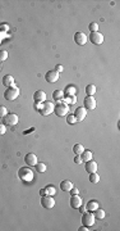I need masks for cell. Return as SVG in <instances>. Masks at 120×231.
<instances>
[{"mask_svg": "<svg viewBox=\"0 0 120 231\" xmlns=\"http://www.w3.org/2000/svg\"><path fill=\"white\" fill-rule=\"evenodd\" d=\"M86 116H87V109L85 107L77 108V111L74 112V117L77 119V122H81V121H83V119L86 118Z\"/></svg>", "mask_w": 120, "mask_h": 231, "instance_id": "obj_9", "label": "cell"}, {"mask_svg": "<svg viewBox=\"0 0 120 231\" xmlns=\"http://www.w3.org/2000/svg\"><path fill=\"white\" fill-rule=\"evenodd\" d=\"M18 121H19V118L16 113H8L7 116L3 117V123L5 126H16L18 123Z\"/></svg>", "mask_w": 120, "mask_h": 231, "instance_id": "obj_6", "label": "cell"}, {"mask_svg": "<svg viewBox=\"0 0 120 231\" xmlns=\"http://www.w3.org/2000/svg\"><path fill=\"white\" fill-rule=\"evenodd\" d=\"M45 80L49 82V83H54L59 80V73L56 71H49L45 75Z\"/></svg>", "mask_w": 120, "mask_h": 231, "instance_id": "obj_12", "label": "cell"}, {"mask_svg": "<svg viewBox=\"0 0 120 231\" xmlns=\"http://www.w3.org/2000/svg\"><path fill=\"white\" fill-rule=\"evenodd\" d=\"M0 69H2V64H0Z\"/></svg>", "mask_w": 120, "mask_h": 231, "instance_id": "obj_41", "label": "cell"}, {"mask_svg": "<svg viewBox=\"0 0 120 231\" xmlns=\"http://www.w3.org/2000/svg\"><path fill=\"white\" fill-rule=\"evenodd\" d=\"M82 198L79 195H72L70 198V205L72 208H79V207L82 205Z\"/></svg>", "mask_w": 120, "mask_h": 231, "instance_id": "obj_16", "label": "cell"}, {"mask_svg": "<svg viewBox=\"0 0 120 231\" xmlns=\"http://www.w3.org/2000/svg\"><path fill=\"white\" fill-rule=\"evenodd\" d=\"M67 122H68V125H73V123H76V122H77V119H76L74 114H67Z\"/></svg>", "mask_w": 120, "mask_h": 231, "instance_id": "obj_30", "label": "cell"}, {"mask_svg": "<svg viewBox=\"0 0 120 231\" xmlns=\"http://www.w3.org/2000/svg\"><path fill=\"white\" fill-rule=\"evenodd\" d=\"M35 167H36V169H37V172H40V173L46 172V169H47V166L45 163H37Z\"/></svg>", "mask_w": 120, "mask_h": 231, "instance_id": "obj_27", "label": "cell"}, {"mask_svg": "<svg viewBox=\"0 0 120 231\" xmlns=\"http://www.w3.org/2000/svg\"><path fill=\"white\" fill-rule=\"evenodd\" d=\"M79 212H81V213H85V212H86V207L81 205V207H79Z\"/></svg>", "mask_w": 120, "mask_h": 231, "instance_id": "obj_39", "label": "cell"}, {"mask_svg": "<svg viewBox=\"0 0 120 231\" xmlns=\"http://www.w3.org/2000/svg\"><path fill=\"white\" fill-rule=\"evenodd\" d=\"M73 186H74V185H73V182L69 181V180H64V181L60 182V188H62V190H63V191H70Z\"/></svg>", "mask_w": 120, "mask_h": 231, "instance_id": "obj_18", "label": "cell"}, {"mask_svg": "<svg viewBox=\"0 0 120 231\" xmlns=\"http://www.w3.org/2000/svg\"><path fill=\"white\" fill-rule=\"evenodd\" d=\"M93 212H95L93 216H95L96 220H104V218H105V211H104V209L97 208V209H95Z\"/></svg>", "mask_w": 120, "mask_h": 231, "instance_id": "obj_23", "label": "cell"}, {"mask_svg": "<svg viewBox=\"0 0 120 231\" xmlns=\"http://www.w3.org/2000/svg\"><path fill=\"white\" fill-rule=\"evenodd\" d=\"M88 28H90L91 32H99V25H97V23H95V22L90 23V25H88Z\"/></svg>", "mask_w": 120, "mask_h": 231, "instance_id": "obj_31", "label": "cell"}, {"mask_svg": "<svg viewBox=\"0 0 120 231\" xmlns=\"http://www.w3.org/2000/svg\"><path fill=\"white\" fill-rule=\"evenodd\" d=\"M3 85H4L5 88L13 86V85H14V77L12 76V75H5L3 77Z\"/></svg>", "mask_w": 120, "mask_h": 231, "instance_id": "obj_17", "label": "cell"}, {"mask_svg": "<svg viewBox=\"0 0 120 231\" xmlns=\"http://www.w3.org/2000/svg\"><path fill=\"white\" fill-rule=\"evenodd\" d=\"M73 152L76 155H81L83 152H85V147H83L82 144H76L73 147Z\"/></svg>", "mask_w": 120, "mask_h": 231, "instance_id": "obj_25", "label": "cell"}, {"mask_svg": "<svg viewBox=\"0 0 120 231\" xmlns=\"http://www.w3.org/2000/svg\"><path fill=\"white\" fill-rule=\"evenodd\" d=\"M40 195H41V197H45V195H47V194H46V190H45V189L40 190Z\"/></svg>", "mask_w": 120, "mask_h": 231, "instance_id": "obj_40", "label": "cell"}, {"mask_svg": "<svg viewBox=\"0 0 120 231\" xmlns=\"http://www.w3.org/2000/svg\"><path fill=\"white\" fill-rule=\"evenodd\" d=\"M54 108H55V104L54 103H51V102H44V103H41V107L39 109V112L41 113V116H50L54 112Z\"/></svg>", "mask_w": 120, "mask_h": 231, "instance_id": "obj_3", "label": "cell"}, {"mask_svg": "<svg viewBox=\"0 0 120 231\" xmlns=\"http://www.w3.org/2000/svg\"><path fill=\"white\" fill-rule=\"evenodd\" d=\"M97 168H99V164L96 163L93 159L86 162V171L88 173H93V172H97Z\"/></svg>", "mask_w": 120, "mask_h": 231, "instance_id": "obj_15", "label": "cell"}, {"mask_svg": "<svg viewBox=\"0 0 120 231\" xmlns=\"http://www.w3.org/2000/svg\"><path fill=\"white\" fill-rule=\"evenodd\" d=\"M97 208H99V203L96 200H90L87 203V207H86V209L90 211V212H93L95 209H97Z\"/></svg>", "mask_w": 120, "mask_h": 231, "instance_id": "obj_19", "label": "cell"}, {"mask_svg": "<svg viewBox=\"0 0 120 231\" xmlns=\"http://www.w3.org/2000/svg\"><path fill=\"white\" fill-rule=\"evenodd\" d=\"M45 190H46V194H47V195H51V197H54L55 194H56V190H55L54 185H47V186L45 188Z\"/></svg>", "mask_w": 120, "mask_h": 231, "instance_id": "obj_26", "label": "cell"}, {"mask_svg": "<svg viewBox=\"0 0 120 231\" xmlns=\"http://www.w3.org/2000/svg\"><path fill=\"white\" fill-rule=\"evenodd\" d=\"M90 181L92 184H97L100 181V176L97 175V172H93V173H90Z\"/></svg>", "mask_w": 120, "mask_h": 231, "instance_id": "obj_28", "label": "cell"}, {"mask_svg": "<svg viewBox=\"0 0 120 231\" xmlns=\"http://www.w3.org/2000/svg\"><path fill=\"white\" fill-rule=\"evenodd\" d=\"M54 112H55V114H56L58 117H67V114L69 113V107H68V104H65V103L55 104Z\"/></svg>", "mask_w": 120, "mask_h": 231, "instance_id": "obj_4", "label": "cell"}, {"mask_svg": "<svg viewBox=\"0 0 120 231\" xmlns=\"http://www.w3.org/2000/svg\"><path fill=\"white\" fill-rule=\"evenodd\" d=\"M41 205L46 209H51L55 207V199L54 197L51 195H45V197H41Z\"/></svg>", "mask_w": 120, "mask_h": 231, "instance_id": "obj_7", "label": "cell"}, {"mask_svg": "<svg viewBox=\"0 0 120 231\" xmlns=\"http://www.w3.org/2000/svg\"><path fill=\"white\" fill-rule=\"evenodd\" d=\"M18 96H19V89L16 86V85H13V86H10V88H7V91L4 94V98L7 100L13 102L18 98Z\"/></svg>", "mask_w": 120, "mask_h": 231, "instance_id": "obj_2", "label": "cell"}, {"mask_svg": "<svg viewBox=\"0 0 120 231\" xmlns=\"http://www.w3.org/2000/svg\"><path fill=\"white\" fill-rule=\"evenodd\" d=\"M7 114H8V109L4 105H0V118H3Z\"/></svg>", "mask_w": 120, "mask_h": 231, "instance_id": "obj_33", "label": "cell"}, {"mask_svg": "<svg viewBox=\"0 0 120 231\" xmlns=\"http://www.w3.org/2000/svg\"><path fill=\"white\" fill-rule=\"evenodd\" d=\"M25 162H26V164H27V166H30V167H35L36 164L39 163V161H37V155L33 154V153H28V154L25 157Z\"/></svg>", "mask_w": 120, "mask_h": 231, "instance_id": "obj_10", "label": "cell"}, {"mask_svg": "<svg viewBox=\"0 0 120 231\" xmlns=\"http://www.w3.org/2000/svg\"><path fill=\"white\" fill-rule=\"evenodd\" d=\"M82 157L81 155H77L76 158H74V163H77V164H82Z\"/></svg>", "mask_w": 120, "mask_h": 231, "instance_id": "obj_35", "label": "cell"}, {"mask_svg": "<svg viewBox=\"0 0 120 231\" xmlns=\"http://www.w3.org/2000/svg\"><path fill=\"white\" fill-rule=\"evenodd\" d=\"M90 40H91L92 44H95V45H101V44L104 43V36H102V33H100V32H91Z\"/></svg>", "mask_w": 120, "mask_h": 231, "instance_id": "obj_8", "label": "cell"}, {"mask_svg": "<svg viewBox=\"0 0 120 231\" xmlns=\"http://www.w3.org/2000/svg\"><path fill=\"white\" fill-rule=\"evenodd\" d=\"M18 176H19L21 180H23L25 182H31L33 180V177H35L33 171L31 168H28V167H22L18 171Z\"/></svg>", "mask_w": 120, "mask_h": 231, "instance_id": "obj_1", "label": "cell"}, {"mask_svg": "<svg viewBox=\"0 0 120 231\" xmlns=\"http://www.w3.org/2000/svg\"><path fill=\"white\" fill-rule=\"evenodd\" d=\"M83 104H85V108L86 109H90V111H93V109L96 108V105H97V103H96V99L93 98V96H86Z\"/></svg>", "mask_w": 120, "mask_h": 231, "instance_id": "obj_11", "label": "cell"}, {"mask_svg": "<svg viewBox=\"0 0 120 231\" xmlns=\"http://www.w3.org/2000/svg\"><path fill=\"white\" fill-rule=\"evenodd\" d=\"M5 132H7V126L4 123H0V136L4 135Z\"/></svg>", "mask_w": 120, "mask_h": 231, "instance_id": "obj_34", "label": "cell"}, {"mask_svg": "<svg viewBox=\"0 0 120 231\" xmlns=\"http://www.w3.org/2000/svg\"><path fill=\"white\" fill-rule=\"evenodd\" d=\"M86 94H87V96H93L96 94V85H93V83L87 85L86 86Z\"/></svg>", "mask_w": 120, "mask_h": 231, "instance_id": "obj_20", "label": "cell"}, {"mask_svg": "<svg viewBox=\"0 0 120 231\" xmlns=\"http://www.w3.org/2000/svg\"><path fill=\"white\" fill-rule=\"evenodd\" d=\"M54 71H56L58 73H60V72H63V71H64V67H63V66H60V64H58V66L55 67V69H54Z\"/></svg>", "mask_w": 120, "mask_h": 231, "instance_id": "obj_37", "label": "cell"}, {"mask_svg": "<svg viewBox=\"0 0 120 231\" xmlns=\"http://www.w3.org/2000/svg\"><path fill=\"white\" fill-rule=\"evenodd\" d=\"M76 93H77V90H76V88L74 86H69L65 89V91H64V95H76Z\"/></svg>", "mask_w": 120, "mask_h": 231, "instance_id": "obj_29", "label": "cell"}, {"mask_svg": "<svg viewBox=\"0 0 120 231\" xmlns=\"http://www.w3.org/2000/svg\"><path fill=\"white\" fill-rule=\"evenodd\" d=\"M53 98H54L55 100H58V102H62V100L64 99V91H62V90H55V91L53 93Z\"/></svg>", "mask_w": 120, "mask_h": 231, "instance_id": "obj_21", "label": "cell"}, {"mask_svg": "<svg viewBox=\"0 0 120 231\" xmlns=\"http://www.w3.org/2000/svg\"><path fill=\"white\" fill-rule=\"evenodd\" d=\"M70 193H72V195H78V194H79V190H78L77 188L73 186V188H72V190H70Z\"/></svg>", "mask_w": 120, "mask_h": 231, "instance_id": "obj_36", "label": "cell"}, {"mask_svg": "<svg viewBox=\"0 0 120 231\" xmlns=\"http://www.w3.org/2000/svg\"><path fill=\"white\" fill-rule=\"evenodd\" d=\"M33 99L36 103H44L46 102V93L42 90H37L33 94Z\"/></svg>", "mask_w": 120, "mask_h": 231, "instance_id": "obj_14", "label": "cell"}, {"mask_svg": "<svg viewBox=\"0 0 120 231\" xmlns=\"http://www.w3.org/2000/svg\"><path fill=\"white\" fill-rule=\"evenodd\" d=\"M95 221H96V218H95L92 212L88 211V212L82 213V225H85L87 227H91V226L95 225Z\"/></svg>", "mask_w": 120, "mask_h": 231, "instance_id": "obj_5", "label": "cell"}, {"mask_svg": "<svg viewBox=\"0 0 120 231\" xmlns=\"http://www.w3.org/2000/svg\"><path fill=\"white\" fill-rule=\"evenodd\" d=\"M8 59V52L7 50H0V63Z\"/></svg>", "mask_w": 120, "mask_h": 231, "instance_id": "obj_32", "label": "cell"}, {"mask_svg": "<svg viewBox=\"0 0 120 231\" xmlns=\"http://www.w3.org/2000/svg\"><path fill=\"white\" fill-rule=\"evenodd\" d=\"M74 41H76V44H78V45H85L86 43H87V36L83 33V32H81V31H78V32H76V35H74Z\"/></svg>", "mask_w": 120, "mask_h": 231, "instance_id": "obj_13", "label": "cell"}, {"mask_svg": "<svg viewBox=\"0 0 120 231\" xmlns=\"http://www.w3.org/2000/svg\"><path fill=\"white\" fill-rule=\"evenodd\" d=\"M81 157H82V161H83V162H88V161L92 159V152L85 149V152L81 154Z\"/></svg>", "mask_w": 120, "mask_h": 231, "instance_id": "obj_22", "label": "cell"}, {"mask_svg": "<svg viewBox=\"0 0 120 231\" xmlns=\"http://www.w3.org/2000/svg\"><path fill=\"white\" fill-rule=\"evenodd\" d=\"M78 230H79V231H88L90 228H88L87 226H85V225H82V226H81V227H79Z\"/></svg>", "mask_w": 120, "mask_h": 231, "instance_id": "obj_38", "label": "cell"}, {"mask_svg": "<svg viewBox=\"0 0 120 231\" xmlns=\"http://www.w3.org/2000/svg\"><path fill=\"white\" fill-rule=\"evenodd\" d=\"M65 104H76L77 103V96L76 95H64Z\"/></svg>", "mask_w": 120, "mask_h": 231, "instance_id": "obj_24", "label": "cell"}]
</instances>
